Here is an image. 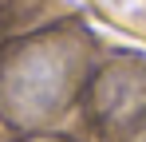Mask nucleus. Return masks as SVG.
<instances>
[{"label": "nucleus", "instance_id": "obj_1", "mask_svg": "<svg viewBox=\"0 0 146 142\" xmlns=\"http://www.w3.org/2000/svg\"><path fill=\"white\" fill-rule=\"evenodd\" d=\"M83 47L67 32H51L40 40H28L0 71V107L12 122H40L55 115L75 75H79Z\"/></svg>", "mask_w": 146, "mask_h": 142}, {"label": "nucleus", "instance_id": "obj_2", "mask_svg": "<svg viewBox=\"0 0 146 142\" xmlns=\"http://www.w3.org/2000/svg\"><path fill=\"white\" fill-rule=\"evenodd\" d=\"M142 142H146V138H142Z\"/></svg>", "mask_w": 146, "mask_h": 142}]
</instances>
